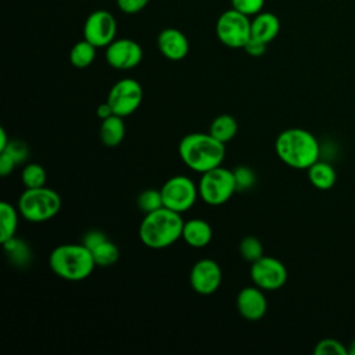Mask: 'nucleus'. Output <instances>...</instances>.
Masks as SVG:
<instances>
[{"label":"nucleus","mask_w":355,"mask_h":355,"mask_svg":"<svg viewBox=\"0 0 355 355\" xmlns=\"http://www.w3.org/2000/svg\"><path fill=\"white\" fill-rule=\"evenodd\" d=\"M10 140H11V139H8L7 132L1 128V129H0V151H3V150L7 147V144L10 143Z\"/></svg>","instance_id":"obj_37"},{"label":"nucleus","mask_w":355,"mask_h":355,"mask_svg":"<svg viewBox=\"0 0 355 355\" xmlns=\"http://www.w3.org/2000/svg\"><path fill=\"white\" fill-rule=\"evenodd\" d=\"M222 283V269L219 263L211 258L197 261L190 270L191 288L201 294H214Z\"/></svg>","instance_id":"obj_13"},{"label":"nucleus","mask_w":355,"mask_h":355,"mask_svg":"<svg viewBox=\"0 0 355 355\" xmlns=\"http://www.w3.org/2000/svg\"><path fill=\"white\" fill-rule=\"evenodd\" d=\"M21 180L26 189L42 187L46 183V171L40 164H26L22 169Z\"/></svg>","instance_id":"obj_24"},{"label":"nucleus","mask_w":355,"mask_h":355,"mask_svg":"<svg viewBox=\"0 0 355 355\" xmlns=\"http://www.w3.org/2000/svg\"><path fill=\"white\" fill-rule=\"evenodd\" d=\"M232 8L240 11L247 17L259 14L265 6V0H230Z\"/></svg>","instance_id":"obj_30"},{"label":"nucleus","mask_w":355,"mask_h":355,"mask_svg":"<svg viewBox=\"0 0 355 355\" xmlns=\"http://www.w3.org/2000/svg\"><path fill=\"white\" fill-rule=\"evenodd\" d=\"M237 121L229 115V114H222L218 115L209 125V133L214 136L216 140L222 143L230 141L236 133H237Z\"/></svg>","instance_id":"obj_21"},{"label":"nucleus","mask_w":355,"mask_h":355,"mask_svg":"<svg viewBox=\"0 0 355 355\" xmlns=\"http://www.w3.org/2000/svg\"><path fill=\"white\" fill-rule=\"evenodd\" d=\"M116 1V7L119 11H122L123 14H137L140 12L150 0H115Z\"/></svg>","instance_id":"obj_32"},{"label":"nucleus","mask_w":355,"mask_h":355,"mask_svg":"<svg viewBox=\"0 0 355 355\" xmlns=\"http://www.w3.org/2000/svg\"><path fill=\"white\" fill-rule=\"evenodd\" d=\"M116 19L107 10H96L87 15L83 24V39L98 47H107L116 37Z\"/></svg>","instance_id":"obj_11"},{"label":"nucleus","mask_w":355,"mask_h":355,"mask_svg":"<svg viewBox=\"0 0 355 355\" xmlns=\"http://www.w3.org/2000/svg\"><path fill=\"white\" fill-rule=\"evenodd\" d=\"M159 190L164 207L179 214L189 211L198 197V186L184 175L169 178Z\"/></svg>","instance_id":"obj_8"},{"label":"nucleus","mask_w":355,"mask_h":355,"mask_svg":"<svg viewBox=\"0 0 355 355\" xmlns=\"http://www.w3.org/2000/svg\"><path fill=\"white\" fill-rule=\"evenodd\" d=\"M143 101L141 85L132 79L125 78L118 80L108 92L107 103L111 105L115 115L128 116L133 114Z\"/></svg>","instance_id":"obj_9"},{"label":"nucleus","mask_w":355,"mask_h":355,"mask_svg":"<svg viewBox=\"0 0 355 355\" xmlns=\"http://www.w3.org/2000/svg\"><path fill=\"white\" fill-rule=\"evenodd\" d=\"M280 32V21L277 15L269 11H261L251 19V37L263 43H270Z\"/></svg>","instance_id":"obj_17"},{"label":"nucleus","mask_w":355,"mask_h":355,"mask_svg":"<svg viewBox=\"0 0 355 355\" xmlns=\"http://www.w3.org/2000/svg\"><path fill=\"white\" fill-rule=\"evenodd\" d=\"M15 166H17V162L12 159L11 155H8L4 151L0 153V175L1 176L10 175Z\"/></svg>","instance_id":"obj_35"},{"label":"nucleus","mask_w":355,"mask_h":355,"mask_svg":"<svg viewBox=\"0 0 355 355\" xmlns=\"http://www.w3.org/2000/svg\"><path fill=\"white\" fill-rule=\"evenodd\" d=\"M104 240H107V236L100 232V230H89L85 233L83 239H82V243L89 248V250H93L94 247H97L100 243H103Z\"/></svg>","instance_id":"obj_33"},{"label":"nucleus","mask_w":355,"mask_h":355,"mask_svg":"<svg viewBox=\"0 0 355 355\" xmlns=\"http://www.w3.org/2000/svg\"><path fill=\"white\" fill-rule=\"evenodd\" d=\"M96 114H97V116L103 121V119H107L108 116H111V115H114V111H112V108H111V105L105 101V103H103V104H100L98 107H97V111H96Z\"/></svg>","instance_id":"obj_36"},{"label":"nucleus","mask_w":355,"mask_h":355,"mask_svg":"<svg viewBox=\"0 0 355 355\" xmlns=\"http://www.w3.org/2000/svg\"><path fill=\"white\" fill-rule=\"evenodd\" d=\"M250 277L263 291H275L286 284L287 269L277 258L263 255L251 263Z\"/></svg>","instance_id":"obj_10"},{"label":"nucleus","mask_w":355,"mask_h":355,"mask_svg":"<svg viewBox=\"0 0 355 355\" xmlns=\"http://www.w3.org/2000/svg\"><path fill=\"white\" fill-rule=\"evenodd\" d=\"M347 348H348V354L349 355H355V338L349 343V345Z\"/></svg>","instance_id":"obj_38"},{"label":"nucleus","mask_w":355,"mask_h":355,"mask_svg":"<svg viewBox=\"0 0 355 355\" xmlns=\"http://www.w3.org/2000/svg\"><path fill=\"white\" fill-rule=\"evenodd\" d=\"M182 239L193 248H204L212 240V227L204 219H189L183 223Z\"/></svg>","instance_id":"obj_16"},{"label":"nucleus","mask_w":355,"mask_h":355,"mask_svg":"<svg viewBox=\"0 0 355 355\" xmlns=\"http://www.w3.org/2000/svg\"><path fill=\"white\" fill-rule=\"evenodd\" d=\"M1 244H3L4 250L7 251V254L11 257L12 262H15L18 265H25L31 259L29 247L24 241L12 237Z\"/></svg>","instance_id":"obj_26"},{"label":"nucleus","mask_w":355,"mask_h":355,"mask_svg":"<svg viewBox=\"0 0 355 355\" xmlns=\"http://www.w3.org/2000/svg\"><path fill=\"white\" fill-rule=\"evenodd\" d=\"M239 251L240 255L248 261V262H254L257 259H259L261 257H263V247L262 243L254 237V236H247L244 237L240 244H239Z\"/></svg>","instance_id":"obj_27"},{"label":"nucleus","mask_w":355,"mask_h":355,"mask_svg":"<svg viewBox=\"0 0 355 355\" xmlns=\"http://www.w3.org/2000/svg\"><path fill=\"white\" fill-rule=\"evenodd\" d=\"M243 49L251 57H261L266 51V43H263V42H261L258 39L250 37V40L245 43V46Z\"/></svg>","instance_id":"obj_34"},{"label":"nucleus","mask_w":355,"mask_h":355,"mask_svg":"<svg viewBox=\"0 0 355 355\" xmlns=\"http://www.w3.org/2000/svg\"><path fill=\"white\" fill-rule=\"evenodd\" d=\"M315 355H347L348 348L338 340L336 338H323L320 340L315 348H313Z\"/></svg>","instance_id":"obj_28"},{"label":"nucleus","mask_w":355,"mask_h":355,"mask_svg":"<svg viewBox=\"0 0 355 355\" xmlns=\"http://www.w3.org/2000/svg\"><path fill=\"white\" fill-rule=\"evenodd\" d=\"M125 122L123 116L111 115L101 121L100 125V140L107 147H116L122 143L125 137Z\"/></svg>","instance_id":"obj_18"},{"label":"nucleus","mask_w":355,"mask_h":355,"mask_svg":"<svg viewBox=\"0 0 355 355\" xmlns=\"http://www.w3.org/2000/svg\"><path fill=\"white\" fill-rule=\"evenodd\" d=\"M105 61L110 67L119 71H128L137 67L143 60L141 46L129 37L115 39L105 47Z\"/></svg>","instance_id":"obj_12"},{"label":"nucleus","mask_w":355,"mask_h":355,"mask_svg":"<svg viewBox=\"0 0 355 355\" xmlns=\"http://www.w3.org/2000/svg\"><path fill=\"white\" fill-rule=\"evenodd\" d=\"M178 151L183 164L198 173L220 166L226 154L225 143L216 140L209 132L186 135L180 140Z\"/></svg>","instance_id":"obj_1"},{"label":"nucleus","mask_w":355,"mask_h":355,"mask_svg":"<svg viewBox=\"0 0 355 355\" xmlns=\"http://www.w3.org/2000/svg\"><path fill=\"white\" fill-rule=\"evenodd\" d=\"M18 208L7 201L0 204V241L4 243L15 237L18 227Z\"/></svg>","instance_id":"obj_20"},{"label":"nucleus","mask_w":355,"mask_h":355,"mask_svg":"<svg viewBox=\"0 0 355 355\" xmlns=\"http://www.w3.org/2000/svg\"><path fill=\"white\" fill-rule=\"evenodd\" d=\"M136 205L137 208L146 215L150 214L153 211H157L159 208L164 207V201H162V196H161V190H155V189H147L144 191H141L137 198H136Z\"/></svg>","instance_id":"obj_25"},{"label":"nucleus","mask_w":355,"mask_h":355,"mask_svg":"<svg viewBox=\"0 0 355 355\" xmlns=\"http://www.w3.org/2000/svg\"><path fill=\"white\" fill-rule=\"evenodd\" d=\"M49 266L54 275L68 282L87 279L96 268L92 251L83 244H61L49 257Z\"/></svg>","instance_id":"obj_4"},{"label":"nucleus","mask_w":355,"mask_h":355,"mask_svg":"<svg viewBox=\"0 0 355 355\" xmlns=\"http://www.w3.org/2000/svg\"><path fill=\"white\" fill-rule=\"evenodd\" d=\"M96 262V266L108 268L112 266L119 258V250L111 240H104L97 247L90 250Z\"/></svg>","instance_id":"obj_23"},{"label":"nucleus","mask_w":355,"mask_h":355,"mask_svg":"<svg viewBox=\"0 0 355 355\" xmlns=\"http://www.w3.org/2000/svg\"><path fill=\"white\" fill-rule=\"evenodd\" d=\"M215 33L226 47L243 49L251 37V19L234 8L226 10L216 19Z\"/></svg>","instance_id":"obj_7"},{"label":"nucleus","mask_w":355,"mask_h":355,"mask_svg":"<svg viewBox=\"0 0 355 355\" xmlns=\"http://www.w3.org/2000/svg\"><path fill=\"white\" fill-rule=\"evenodd\" d=\"M236 306L239 313L251 322L259 320L265 316L268 311V301L263 290L254 286H247L241 288L236 298Z\"/></svg>","instance_id":"obj_14"},{"label":"nucleus","mask_w":355,"mask_h":355,"mask_svg":"<svg viewBox=\"0 0 355 355\" xmlns=\"http://www.w3.org/2000/svg\"><path fill=\"white\" fill-rule=\"evenodd\" d=\"M3 151L7 153L8 155H11L12 159L17 162V165L21 164V162H25L28 155H29L28 146L24 141L14 140V139L10 140V143L7 144V147ZM3 151H0V153H3Z\"/></svg>","instance_id":"obj_31"},{"label":"nucleus","mask_w":355,"mask_h":355,"mask_svg":"<svg viewBox=\"0 0 355 355\" xmlns=\"http://www.w3.org/2000/svg\"><path fill=\"white\" fill-rule=\"evenodd\" d=\"M234 179H236V186H237V191L240 190H248L255 184V173L251 168L240 165L237 166L234 171Z\"/></svg>","instance_id":"obj_29"},{"label":"nucleus","mask_w":355,"mask_h":355,"mask_svg":"<svg viewBox=\"0 0 355 355\" xmlns=\"http://www.w3.org/2000/svg\"><path fill=\"white\" fill-rule=\"evenodd\" d=\"M237 191L234 173L230 169L216 166L201 173L198 182V196L208 205H222Z\"/></svg>","instance_id":"obj_6"},{"label":"nucleus","mask_w":355,"mask_h":355,"mask_svg":"<svg viewBox=\"0 0 355 355\" xmlns=\"http://www.w3.org/2000/svg\"><path fill=\"white\" fill-rule=\"evenodd\" d=\"M275 150L277 157L294 169H308L318 161L320 153L316 137L301 128L283 130L275 141Z\"/></svg>","instance_id":"obj_3"},{"label":"nucleus","mask_w":355,"mask_h":355,"mask_svg":"<svg viewBox=\"0 0 355 355\" xmlns=\"http://www.w3.org/2000/svg\"><path fill=\"white\" fill-rule=\"evenodd\" d=\"M184 220L182 215L166 207L146 214L139 226L140 241L151 250H162L182 239Z\"/></svg>","instance_id":"obj_2"},{"label":"nucleus","mask_w":355,"mask_h":355,"mask_svg":"<svg viewBox=\"0 0 355 355\" xmlns=\"http://www.w3.org/2000/svg\"><path fill=\"white\" fill-rule=\"evenodd\" d=\"M157 46L159 53L171 61L183 60L190 50L187 36L178 28H164L158 33Z\"/></svg>","instance_id":"obj_15"},{"label":"nucleus","mask_w":355,"mask_h":355,"mask_svg":"<svg viewBox=\"0 0 355 355\" xmlns=\"http://www.w3.org/2000/svg\"><path fill=\"white\" fill-rule=\"evenodd\" d=\"M19 215L29 222H46L54 218L61 208V197L50 187L25 189L18 198Z\"/></svg>","instance_id":"obj_5"},{"label":"nucleus","mask_w":355,"mask_h":355,"mask_svg":"<svg viewBox=\"0 0 355 355\" xmlns=\"http://www.w3.org/2000/svg\"><path fill=\"white\" fill-rule=\"evenodd\" d=\"M96 50L97 47L94 44H92L86 39H82L72 46L69 51V61L78 69L87 68L93 64L96 58Z\"/></svg>","instance_id":"obj_22"},{"label":"nucleus","mask_w":355,"mask_h":355,"mask_svg":"<svg viewBox=\"0 0 355 355\" xmlns=\"http://www.w3.org/2000/svg\"><path fill=\"white\" fill-rule=\"evenodd\" d=\"M306 171L309 182L319 190H329L336 183V171L327 162L318 159Z\"/></svg>","instance_id":"obj_19"}]
</instances>
